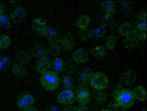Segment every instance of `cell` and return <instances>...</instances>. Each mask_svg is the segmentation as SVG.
<instances>
[{"label": "cell", "mask_w": 147, "mask_h": 111, "mask_svg": "<svg viewBox=\"0 0 147 111\" xmlns=\"http://www.w3.org/2000/svg\"><path fill=\"white\" fill-rule=\"evenodd\" d=\"M62 111H77L76 108L73 106H67L65 107Z\"/></svg>", "instance_id": "obj_41"}, {"label": "cell", "mask_w": 147, "mask_h": 111, "mask_svg": "<svg viewBox=\"0 0 147 111\" xmlns=\"http://www.w3.org/2000/svg\"><path fill=\"white\" fill-rule=\"evenodd\" d=\"M120 8L124 12H127L129 11L131 4L130 2L125 1H119Z\"/></svg>", "instance_id": "obj_35"}, {"label": "cell", "mask_w": 147, "mask_h": 111, "mask_svg": "<svg viewBox=\"0 0 147 111\" xmlns=\"http://www.w3.org/2000/svg\"><path fill=\"white\" fill-rule=\"evenodd\" d=\"M49 111H58V108L56 106H52L49 108Z\"/></svg>", "instance_id": "obj_43"}, {"label": "cell", "mask_w": 147, "mask_h": 111, "mask_svg": "<svg viewBox=\"0 0 147 111\" xmlns=\"http://www.w3.org/2000/svg\"><path fill=\"white\" fill-rule=\"evenodd\" d=\"M112 15L105 14L102 18V27L105 28L111 24L113 20Z\"/></svg>", "instance_id": "obj_32"}, {"label": "cell", "mask_w": 147, "mask_h": 111, "mask_svg": "<svg viewBox=\"0 0 147 111\" xmlns=\"http://www.w3.org/2000/svg\"><path fill=\"white\" fill-rule=\"evenodd\" d=\"M48 49L41 44H37L34 45L32 49V56L37 58L47 57L48 54Z\"/></svg>", "instance_id": "obj_14"}, {"label": "cell", "mask_w": 147, "mask_h": 111, "mask_svg": "<svg viewBox=\"0 0 147 111\" xmlns=\"http://www.w3.org/2000/svg\"><path fill=\"white\" fill-rule=\"evenodd\" d=\"M73 58L76 62L78 64L84 63L88 61V52L85 49H78L74 52Z\"/></svg>", "instance_id": "obj_12"}, {"label": "cell", "mask_w": 147, "mask_h": 111, "mask_svg": "<svg viewBox=\"0 0 147 111\" xmlns=\"http://www.w3.org/2000/svg\"><path fill=\"white\" fill-rule=\"evenodd\" d=\"M113 96L115 106L123 109L131 108L136 99L133 91L128 89H118L113 92Z\"/></svg>", "instance_id": "obj_1"}, {"label": "cell", "mask_w": 147, "mask_h": 111, "mask_svg": "<svg viewBox=\"0 0 147 111\" xmlns=\"http://www.w3.org/2000/svg\"><path fill=\"white\" fill-rule=\"evenodd\" d=\"M135 99L143 102L146 99V92L142 86H138L134 88L133 91Z\"/></svg>", "instance_id": "obj_20"}, {"label": "cell", "mask_w": 147, "mask_h": 111, "mask_svg": "<svg viewBox=\"0 0 147 111\" xmlns=\"http://www.w3.org/2000/svg\"><path fill=\"white\" fill-rule=\"evenodd\" d=\"M136 78V72L132 70H128L120 75L119 82L123 86L131 87L134 85Z\"/></svg>", "instance_id": "obj_7"}, {"label": "cell", "mask_w": 147, "mask_h": 111, "mask_svg": "<svg viewBox=\"0 0 147 111\" xmlns=\"http://www.w3.org/2000/svg\"><path fill=\"white\" fill-rule=\"evenodd\" d=\"M116 43V38L114 36H109L107 39L106 46L107 49L112 50L115 48Z\"/></svg>", "instance_id": "obj_31"}, {"label": "cell", "mask_w": 147, "mask_h": 111, "mask_svg": "<svg viewBox=\"0 0 147 111\" xmlns=\"http://www.w3.org/2000/svg\"><path fill=\"white\" fill-rule=\"evenodd\" d=\"M93 97L99 103H103L106 101L107 95L105 92L101 91H93Z\"/></svg>", "instance_id": "obj_26"}, {"label": "cell", "mask_w": 147, "mask_h": 111, "mask_svg": "<svg viewBox=\"0 0 147 111\" xmlns=\"http://www.w3.org/2000/svg\"><path fill=\"white\" fill-rule=\"evenodd\" d=\"M136 28L140 30H146V22H142V23H139L137 25Z\"/></svg>", "instance_id": "obj_40"}, {"label": "cell", "mask_w": 147, "mask_h": 111, "mask_svg": "<svg viewBox=\"0 0 147 111\" xmlns=\"http://www.w3.org/2000/svg\"><path fill=\"white\" fill-rule=\"evenodd\" d=\"M63 87L67 89H71L74 87V81L72 77L69 75H66L63 77L62 80Z\"/></svg>", "instance_id": "obj_29"}, {"label": "cell", "mask_w": 147, "mask_h": 111, "mask_svg": "<svg viewBox=\"0 0 147 111\" xmlns=\"http://www.w3.org/2000/svg\"><path fill=\"white\" fill-rule=\"evenodd\" d=\"M26 16V11L24 7L18 6L11 13L10 18L14 24H19L24 20Z\"/></svg>", "instance_id": "obj_9"}, {"label": "cell", "mask_w": 147, "mask_h": 111, "mask_svg": "<svg viewBox=\"0 0 147 111\" xmlns=\"http://www.w3.org/2000/svg\"><path fill=\"white\" fill-rule=\"evenodd\" d=\"M51 65L50 60L47 57L38 58L35 64L36 70L38 73L42 74L48 70Z\"/></svg>", "instance_id": "obj_10"}, {"label": "cell", "mask_w": 147, "mask_h": 111, "mask_svg": "<svg viewBox=\"0 0 147 111\" xmlns=\"http://www.w3.org/2000/svg\"><path fill=\"white\" fill-rule=\"evenodd\" d=\"M47 26L46 20L44 18H38L33 20L32 29L34 31L39 35Z\"/></svg>", "instance_id": "obj_15"}, {"label": "cell", "mask_w": 147, "mask_h": 111, "mask_svg": "<svg viewBox=\"0 0 147 111\" xmlns=\"http://www.w3.org/2000/svg\"><path fill=\"white\" fill-rule=\"evenodd\" d=\"M142 111H146V108H143V109Z\"/></svg>", "instance_id": "obj_46"}, {"label": "cell", "mask_w": 147, "mask_h": 111, "mask_svg": "<svg viewBox=\"0 0 147 111\" xmlns=\"http://www.w3.org/2000/svg\"><path fill=\"white\" fill-rule=\"evenodd\" d=\"M25 111H38L37 109L35 108L34 107L32 106L29 108L28 109H26Z\"/></svg>", "instance_id": "obj_44"}, {"label": "cell", "mask_w": 147, "mask_h": 111, "mask_svg": "<svg viewBox=\"0 0 147 111\" xmlns=\"http://www.w3.org/2000/svg\"><path fill=\"white\" fill-rule=\"evenodd\" d=\"M11 70L13 74L19 78L24 77L26 74V69L24 66L18 63L12 65Z\"/></svg>", "instance_id": "obj_18"}, {"label": "cell", "mask_w": 147, "mask_h": 111, "mask_svg": "<svg viewBox=\"0 0 147 111\" xmlns=\"http://www.w3.org/2000/svg\"><path fill=\"white\" fill-rule=\"evenodd\" d=\"M76 96L73 90L66 89L60 92L57 96V101L62 105L68 106L74 103Z\"/></svg>", "instance_id": "obj_6"}, {"label": "cell", "mask_w": 147, "mask_h": 111, "mask_svg": "<svg viewBox=\"0 0 147 111\" xmlns=\"http://www.w3.org/2000/svg\"><path fill=\"white\" fill-rule=\"evenodd\" d=\"M40 81L45 89L47 91H53L60 86L61 79L58 74L53 70H47L42 74Z\"/></svg>", "instance_id": "obj_2"}, {"label": "cell", "mask_w": 147, "mask_h": 111, "mask_svg": "<svg viewBox=\"0 0 147 111\" xmlns=\"http://www.w3.org/2000/svg\"><path fill=\"white\" fill-rule=\"evenodd\" d=\"M64 62L62 58L57 57L51 63L53 71L57 74H60L63 69Z\"/></svg>", "instance_id": "obj_23"}, {"label": "cell", "mask_w": 147, "mask_h": 111, "mask_svg": "<svg viewBox=\"0 0 147 111\" xmlns=\"http://www.w3.org/2000/svg\"><path fill=\"white\" fill-rule=\"evenodd\" d=\"M60 39L58 41L50 43V45L48 49V53L54 57L59 56L61 51V46L59 44Z\"/></svg>", "instance_id": "obj_17"}, {"label": "cell", "mask_w": 147, "mask_h": 111, "mask_svg": "<svg viewBox=\"0 0 147 111\" xmlns=\"http://www.w3.org/2000/svg\"><path fill=\"white\" fill-rule=\"evenodd\" d=\"M0 26L6 30H8L11 27V21L5 14L0 18Z\"/></svg>", "instance_id": "obj_30"}, {"label": "cell", "mask_w": 147, "mask_h": 111, "mask_svg": "<svg viewBox=\"0 0 147 111\" xmlns=\"http://www.w3.org/2000/svg\"><path fill=\"white\" fill-rule=\"evenodd\" d=\"M138 39L133 30V32L125 37L124 40L125 48L129 50H132L135 49L138 43Z\"/></svg>", "instance_id": "obj_13"}, {"label": "cell", "mask_w": 147, "mask_h": 111, "mask_svg": "<svg viewBox=\"0 0 147 111\" xmlns=\"http://www.w3.org/2000/svg\"><path fill=\"white\" fill-rule=\"evenodd\" d=\"M101 7L105 14L112 15L115 13V4L113 1H103L101 3Z\"/></svg>", "instance_id": "obj_19"}, {"label": "cell", "mask_w": 147, "mask_h": 111, "mask_svg": "<svg viewBox=\"0 0 147 111\" xmlns=\"http://www.w3.org/2000/svg\"><path fill=\"white\" fill-rule=\"evenodd\" d=\"M0 59L7 66L9 67L11 64V59L8 57L6 56H3L0 57Z\"/></svg>", "instance_id": "obj_37"}, {"label": "cell", "mask_w": 147, "mask_h": 111, "mask_svg": "<svg viewBox=\"0 0 147 111\" xmlns=\"http://www.w3.org/2000/svg\"><path fill=\"white\" fill-rule=\"evenodd\" d=\"M90 22V19L87 15H82L77 19L76 22V26L79 28L85 29L87 28Z\"/></svg>", "instance_id": "obj_24"}, {"label": "cell", "mask_w": 147, "mask_h": 111, "mask_svg": "<svg viewBox=\"0 0 147 111\" xmlns=\"http://www.w3.org/2000/svg\"><path fill=\"white\" fill-rule=\"evenodd\" d=\"M119 33L123 37H126L133 31V26L130 23H125L119 27Z\"/></svg>", "instance_id": "obj_22"}, {"label": "cell", "mask_w": 147, "mask_h": 111, "mask_svg": "<svg viewBox=\"0 0 147 111\" xmlns=\"http://www.w3.org/2000/svg\"><path fill=\"white\" fill-rule=\"evenodd\" d=\"M90 83L93 88L95 90H103L107 87L108 80L107 76L104 73L100 72L94 73L90 80Z\"/></svg>", "instance_id": "obj_3"}, {"label": "cell", "mask_w": 147, "mask_h": 111, "mask_svg": "<svg viewBox=\"0 0 147 111\" xmlns=\"http://www.w3.org/2000/svg\"><path fill=\"white\" fill-rule=\"evenodd\" d=\"M76 100L81 105H86L91 99V92L89 89L84 86H79L76 90Z\"/></svg>", "instance_id": "obj_4"}, {"label": "cell", "mask_w": 147, "mask_h": 111, "mask_svg": "<svg viewBox=\"0 0 147 111\" xmlns=\"http://www.w3.org/2000/svg\"><path fill=\"white\" fill-rule=\"evenodd\" d=\"M93 74V71L89 68H85L81 69L77 75V81L79 86H84L87 84Z\"/></svg>", "instance_id": "obj_8"}, {"label": "cell", "mask_w": 147, "mask_h": 111, "mask_svg": "<svg viewBox=\"0 0 147 111\" xmlns=\"http://www.w3.org/2000/svg\"><path fill=\"white\" fill-rule=\"evenodd\" d=\"M134 32L138 38L141 40H146V30L135 28L134 29Z\"/></svg>", "instance_id": "obj_34"}, {"label": "cell", "mask_w": 147, "mask_h": 111, "mask_svg": "<svg viewBox=\"0 0 147 111\" xmlns=\"http://www.w3.org/2000/svg\"><path fill=\"white\" fill-rule=\"evenodd\" d=\"M35 102L33 96L30 93H24L21 95L18 99L17 106L20 110L25 111L32 106Z\"/></svg>", "instance_id": "obj_5"}, {"label": "cell", "mask_w": 147, "mask_h": 111, "mask_svg": "<svg viewBox=\"0 0 147 111\" xmlns=\"http://www.w3.org/2000/svg\"><path fill=\"white\" fill-rule=\"evenodd\" d=\"M60 43L62 44L64 49L67 50H71L74 47V43L73 38L69 34L64 36L60 39Z\"/></svg>", "instance_id": "obj_21"}, {"label": "cell", "mask_w": 147, "mask_h": 111, "mask_svg": "<svg viewBox=\"0 0 147 111\" xmlns=\"http://www.w3.org/2000/svg\"><path fill=\"white\" fill-rule=\"evenodd\" d=\"M11 43L10 38L6 34L0 35V49L3 50L8 48Z\"/></svg>", "instance_id": "obj_27"}, {"label": "cell", "mask_w": 147, "mask_h": 111, "mask_svg": "<svg viewBox=\"0 0 147 111\" xmlns=\"http://www.w3.org/2000/svg\"><path fill=\"white\" fill-rule=\"evenodd\" d=\"M5 4L3 2L0 1V18L5 14Z\"/></svg>", "instance_id": "obj_42"}, {"label": "cell", "mask_w": 147, "mask_h": 111, "mask_svg": "<svg viewBox=\"0 0 147 111\" xmlns=\"http://www.w3.org/2000/svg\"><path fill=\"white\" fill-rule=\"evenodd\" d=\"M105 33V29L101 26L96 29H93L92 30H90L89 35L90 39H99L103 37Z\"/></svg>", "instance_id": "obj_25"}, {"label": "cell", "mask_w": 147, "mask_h": 111, "mask_svg": "<svg viewBox=\"0 0 147 111\" xmlns=\"http://www.w3.org/2000/svg\"><path fill=\"white\" fill-rule=\"evenodd\" d=\"M90 30L87 29H82L80 30L79 32V36L80 38L82 41H87L90 39V35H89Z\"/></svg>", "instance_id": "obj_33"}, {"label": "cell", "mask_w": 147, "mask_h": 111, "mask_svg": "<svg viewBox=\"0 0 147 111\" xmlns=\"http://www.w3.org/2000/svg\"><path fill=\"white\" fill-rule=\"evenodd\" d=\"M137 21L139 23L146 22V13L142 14L138 16L137 18Z\"/></svg>", "instance_id": "obj_36"}, {"label": "cell", "mask_w": 147, "mask_h": 111, "mask_svg": "<svg viewBox=\"0 0 147 111\" xmlns=\"http://www.w3.org/2000/svg\"><path fill=\"white\" fill-rule=\"evenodd\" d=\"M8 66L6 65L1 59H0V72H5L8 69Z\"/></svg>", "instance_id": "obj_38"}, {"label": "cell", "mask_w": 147, "mask_h": 111, "mask_svg": "<svg viewBox=\"0 0 147 111\" xmlns=\"http://www.w3.org/2000/svg\"><path fill=\"white\" fill-rule=\"evenodd\" d=\"M92 53L93 56L96 57H103L105 55V49L101 45L95 46L92 49Z\"/></svg>", "instance_id": "obj_28"}, {"label": "cell", "mask_w": 147, "mask_h": 111, "mask_svg": "<svg viewBox=\"0 0 147 111\" xmlns=\"http://www.w3.org/2000/svg\"><path fill=\"white\" fill-rule=\"evenodd\" d=\"M77 111H89L88 108L86 105H80L76 108Z\"/></svg>", "instance_id": "obj_39"}, {"label": "cell", "mask_w": 147, "mask_h": 111, "mask_svg": "<svg viewBox=\"0 0 147 111\" xmlns=\"http://www.w3.org/2000/svg\"><path fill=\"white\" fill-rule=\"evenodd\" d=\"M101 111H112V110H111V109H103V110H101Z\"/></svg>", "instance_id": "obj_45"}, {"label": "cell", "mask_w": 147, "mask_h": 111, "mask_svg": "<svg viewBox=\"0 0 147 111\" xmlns=\"http://www.w3.org/2000/svg\"><path fill=\"white\" fill-rule=\"evenodd\" d=\"M39 35L46 37L51 43L58 41V32L56 29L54 27L47 26L41 32Z\"/></svg>", "instance_id": "obj_11"}, {"label": "cell", "mask_w": 147, "mask_h": 111, "mask_svg": "<svg viewBox=\"0 0 147 111\" xmlns=\"http://www.w3.org/2000/svg\"><path fill=\"white\" fill-rule=\"evenodd\" d=\"M15 59L18 63L24 65L29 63L30 60V56L28 53L22 51H18L15 54Z\"/></svg>", "instance_id": "obj_16"}]
</instances>
